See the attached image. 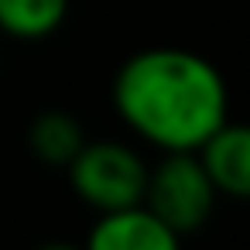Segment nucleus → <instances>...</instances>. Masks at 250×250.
Instances as JSON below:
<instances>
[{
    "mask_svg": "<svg viewBox=\"0 0 250 250\" xmlns=\"http://www.w3.org/2000/svg\"><path fill=\"white\" fill-rule=\"evenodd\" d=\"M120 120L161 151H195L229 120V93L219 69L188 48H144L113 79Z\"/></svg>",
    "mask_w": 250,
    "mask_h": 250,
    "instance_id": "nucleus-1",
    "label": "nucleus"
},
{
    "mask_svg": "<svg viewBox=\"0 0 250 250\" xmlns=\"http://www.w3.org/2000/svg\"><path fill=\"white\" fill-rule=\"evenodd\" d=\"M195 158L209 175L216 195L247 199L250 195V134L240 124H219L199 147Z\"/></svg>",
    "mask_w": 250,
    "mask_h": 250,
    "instance_id": "nucleus-4",
    "label": "nucleus"
},
{
    "mask_svg": "<svg viewBox=\"0 0 250 250\" xmlns=\"http://www.w3.org/2000/svg\"><path fill=\"white\" fill-rule=\"evenodd\" d=\"M69 0H0V31L18 42H38L62 28Z\"/></svg>",
    "mask_w": 250,
    "mask_h": 250,
    "instance_id": "nucleus-7",
    "label": "nucleus"
},
{
    "mask_svg": "<svg viewBox=\"0 0 250 250\" xmlns=\"http://www.w3.org/2000/svg\"><path fill=\"white\" fill-rule=\"evenodd\" d=\"M178 243L182 240L144 202L100 212V219L89 233L93 250H175Z\"/></svg>",
    "mask_w": 250,
    "mask_h": 250,
    "instance_id": "nucleus-5",
    "label": "nucleus"
},
{
    "mask_svg": "<svg viewBox=\"0 0 250 250\" xmlns=\"http://www.w3.org/2000/svg\"><path fill=\"white\" fill-rule=\"evenodd\" d=\"M83 124L69 110H42L28 124V151L48 168H69V161L86 144Z\"/></svg>",
    "mask_w": 250,
    "mask_h": 250,
    "instance_id": "nucleus-6",
    "label": "nucleus"
},
{
    "mask_svg": "<svg viewBox=\"0 0 250 250\" xmlns=\"http://www.w3.org/2000/svg\"><path fill=\"white\" fill-rule=\"evenodd\" d=\"M65 171L72 192L96 212L137 206L144 199L147 165L134 147L120 141H86Z\"/></svg>",
    "mask_w": 250,
    "mask_h": 250,
    "instance_id": "nucleus-3",
    "label": "nucleus"
},
{
    "mask_svg": "<svg viewBox=\"0 0 250 250\" xmlns=\"http://www.w3.org/2000/svg\"><path fill=\"white\" fill-rule=\"evenodd\" d=\"M141 202L182 240L206 226L216 206V188L202 171L195 151H165V158L147 168Z\"/></svg>",
    "mask_w": 250,
    "mask_h": 250,
    "instance_id": "nucleus-2",
    "label": "nucleus"
}]
</instances>
